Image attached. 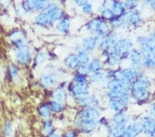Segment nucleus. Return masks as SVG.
Wrapping results in <instances>:
<instances>
[{"label": "nucleus", "mask_w": 155, "mask_h": 137, "mask_svg": "<svg viewBox=\"0 0 155 137\" xmlns=\"http://www.w3.org/2000/svg\"><path fill=\"white\" fill-rule=\"evenodd\" d=\"M132 46V42L129 39H122L117 42L113 47H112V54L123 55L127 53Z\"/></svg>", "instance_id": "nucleus-1"}, {"label": "nucleus", "mask_w": 155, "mask_h": 137, "mask_svg": "<svg viewBox=\"0 0 155 137\" xmlns=\"http://www.w3.org/2000/svg\"><path fill=\"white\" fill-rule=\"evenodd\" d=\"M143 131V122L137 121L134 124L130 125L126 128L125 136L126 137H137L140 133Z\"/></svg>", "instance_id": "nucleus-2"}, {"label": "nucleus", "mask_w": 155, "mask_h": 137, "mask_svg": "<svg viewBox=\"0 0 155 137\" xmlns=\"http://www.w3.org/2000/svg\"><path fill=\"white\" fill-rule=\"evenodd\" d=\"M79 116L82 120L94 121L99 116V113L95 109L89 108L88 109H87V110L81 111L79 114Z\"/></svg>", "instance_id": "nucleus-3"}, {"label": "nucleus", "mask_w": 155, "mask_h": 137, "mask_svg": "<svg viewBox=\"0 0 155 137\" xmlns=\"http://www.w3.org/2000/svg\"><path fill=\"white\" fill-rule=\"evenodd\" d=\"M72 94L76 96H84L87 94V83H77L72 88Z\"/></svg>", "instance_id": "nucleus-4"}, {"label": "nucleus", "mask_w": 155, "mask_h": 137, "mask_svg": "<svg viewBox=\"0 0 155 137\" xmlns=\"http://www.w3.org/2000/svg\"><path fill=\"white\" fill-rule=\"evenodd\" d=\"M17 60L22 64L28 63L31 60V52L27 49H21L18 51L17 55Z\"/></svg>", "instance_id": "nucleus-5"}, {"label": "nucleus", "mask_w": 155, "mask_h": 137, "mask_svg": "<svg viewBox=\"0 0 155 137\" xmlns=\"http://www.w3.org/2000/svg\"><path fill=\"white\" fill-rule=\"evenodd\" d=\"M144 132L150 135H153L155 133V122L150 118H146L143 121Z\"/></svg>", "instance_id": "nucleus-6"}, {"label": "nucleus", "mask_w": 155, "mask_h": 137, "mask_svg": "<svg viewBox=\"0 0 155 137\" xmlns=\"http://www.w3.org/2000/svg\"><path fill=\"white\" fill-rule=\"evenodd\" d=\"M48 14L50 17V20L54 22L61 18L63 15V11H62L61 9L53 6L49 8Z\"/></svg>", "instance_id": "nucleus-7"}, {"label": "nucleus", "mask_w": 155, "mask_h": 137, "mask_svg": "<svg viewBox=\"0 0 155 137\" xmlns=\"http://www.w3.org/2000/svg\"><path fill=\"white\" fill-rule=\"evenodd\" d=\"M149 82L146 80H137L134 82V84H132V91H135L138 90H143V89L146 90V89L149 87Z\"/></svg>", "instance_id": "nucleus-8"}, {"label": "nucleus", "mask_w": 155, "mask_h": 137, "mask_svg": "<svg viewBox=\"0 0 155 137\" xmlns=\"http://www.w3.org/2000/svg\"><path fill=\"white\" fill-rule=\"evenodd\" d=\"M97 40L94 37H87L82 41V44L86 51H92L96 46Z\"/></svg>", "instance_id": "nucleus-9"}, {"label": "nucleus", "mask_w": 155, "mask_h": 137, "mask_svg": "<svg viewBox=\"0 0 155 137\" xmlns=\"http://www.w3.org/2000/svg\"><path fill=\"white\" fill-rule=\"evenodd\" d=\"M79 63V60L77 58V56L74 54L69 55L65 60V64L66 65L71 69H74L78 66Z\"/></svg>", "instance_id": "nucleus-10"}, {"label": "nucleus", "mask_w": 155, "mask_h": 137, "mask_svg": "<svg viewBox=\"0 0 155 137\" xmlns=\"http://www.w3.org/2000/svg\"><path fill=\"white\" fill-rule=\"evenodd\" d=\"M96 127V122L93 120H83L81 123L82 130L86 132H90L93 130Z\"/></svg>", "instance_id": "nucleus-11"}, {"label": "nucleus", "mask_w": 155, "mask_h": 137, "mask_svg": "<svg viewBox=\"0 0 155 137\" xmlns=\"http://www.w3.org/2000/svg\"><path fill=\"white\" fill-rule=\"evenodd\" d=\"M125 104L121 100H114L110 99L109 101V106L111 109L114 111H120L124 108Z\"/></svg>", "instance_id": "nucleus-12"}, {"label": "nucleus", "mask_w": 155, "mask_h": 137, "mask_svg": "<svg viewBox=\"0 0 155 137\" xmlns=\"http://www.w3.org/2000/svg\"><path fill=\"white\" fill-rule=\"evenodd\" d=\"M129 60L132 64H138L141 62V54L137 50H132L129 54Z\"/></svg>", "instance_id": "nucleus-13"}, {"label": "nucleus", "mask_w": 155, "mask_h": 137, "mask_svg": "<svg viewBox=\"0 0 155 137\" xmlns=\"http://www.w3.org/2000/svg\"><path fill=\"white\" fill-rule=\"evenodd\" d=\"M79 101L81 104L84 106H93L96 104V100L93 97L84 96L79 98Z\"/></svg>", "instance_id": "nucleus-14"}, {"label": "nucleus", "mask_w": 155, "mask_h": 137, "mask_svg": "<svg viewBox=\"0 0 155 137\" xmlns=\"http://www.w3.org/2000/svg\"><path fill=\"white\" fill-rule=\"evenodd\" d=\"M121 73L124 79L127 80L129 81H130V80L134 78V76H135L137 74L136 70L134 68L125 69L121 71Z\"/></svg>", "instance_id": "nucleus-15"}, {"label": "nucleus", "mask_w": 155, "mask_h": 137, "mask_svg": "<svg viewBox=\"0 0 155 137\" xmlns=\"http://www.w3.org/2000/svg\"><path fill=\"white\" fill-rule=\"evenodd\" d=\"M126 128L124 125H116L112 129L111 137H122L125 135Z\"/></svg>", "instance_id": "nucleus-16"}, {"label": "nucleus", "mask_w": 155, "mask_h": 137, "mask_svg": "<svg viewBox=\"0 0 155 137\" xmlns=\"http://www.w3.org/2000/svg\"><path fill=\"white\" fill-rule=\"evenodd\" d=\"M113 121L116 125H124L127 121V117L122 112H119L114 116Z\"/></svg>", "instance_id": "nucleus-17"}, {"label": "nucleus", "mask_w": 155, "mask_h": 137, "mask_svg": "<svg viewBox=\"0 0 155 137\" xmlns=\"http://www.w3.org/2000/svg\"><path fill=\"white\" fill-rule=\"evenodd\" d=\"M53 98L55 101L61 103L64 102L66 99V93L63 89H57L53 94Z\"/></svg>", "instance_id": "nucleus-18"}, {"label": "nucleus", "mask_w": 155, "mask_h": 137, "mask_svg": "<svg viewBox=\"0 0 155 137\" xmlns=\"http://www.w3.org/2000/svg\"><path fill=\"white\" fill-rule=\"evenodd\" d=\"M41 83L42 85L45 87H51L52 86H53L54 81L51 76L46 74L41 76Z\"/></svg>", "instance_id": "nucleus-19"}, {"label": "nucleus", "mask_w": 155, "mask_h": 137, "mask_svg": "<svg viewBox=\"0 0 155 137\" xmlns=\"http://www.w3.org/2000/svg\"><path fill=\"white\" fill-rule=\"evenodd\" d=\"M70 27V22L68 19H64L57 25V30L61 33H66Z\"/></svg>", "instance_id": "nucleus-20"}, {"label": "nucleus", "mask_w": 155, "mask_h": 137, "mask_svg": "<svg viewBox=\"0 0 155 137\" xmlns=\"http://www.w3.org/2000/svg\"><path fill=\"white\" fill-rule=\"evenodd\" d=\"M134 92V96L137 101H145L147 98H148V92L147 90H138L133 91Z\"/></svg>", "instance_id": "nucleus-21"}, {"label": "nucleus", "mask_w": 155, "mask_h": 137, "mask_svg": "<svg viewBox=\"0 0 155 137\" xmlns=\"http://www.w3.org/2000/svg\"><path fill=\"white\" fill-rule=\"evenodd\" d=\"M101 22V21L100 20L99 18H95L92 19V20L88 24H87V29L94 32L98 31V29L99 28Z\"/></svg>", "instance_id": "nucleus-22"}, {"label": "nucleus", "mask_w": 155, "mask_h": 137, "mask_svg": "<svg viewBox=\"0 0 155 137\" xmlns=\"http://www.w3.org/2000/svg\"><path fill=\"white\" fill-rule=\"evenodd\" d=\"M36 21L39 24H47L50 21V17L47 12H41L36 17Z\"/></svg>", "instance_id": "nucleus-23"}, {"label": "nucleus", "mask_w": 155, "mask_h": 137, "mask_svg": "<svg viewBox=\"0 0 155 137\" xmlns=\"http://www.w3.org/2000/svg\"><path fill=\"white\" fill-rule=\"evenodd\" d=\"M101 62L98 60H93L88 66L90 71L93 72V73H97L101 69Z\"/></svg>", "instance_id": "nucleus-24"}, {"label": "nucleus", "mask_w": 155, "mask_h": 137, "mask_svg": "<svg viewBox=\"0 0 155 137\" xmlns=\"http://www.w3.org/2000/svg\"><path fill=\"white\" fill-rule=\"evenodd\" d=\"M112 11L115 15L121 14L123 11V5L119 2H113L112 4Z\"/></svg>", "instance_id": "nucleus-25"}, {"label": "nucleus", "mask_w": 155, "mask_h": 137, "mask_svg": "<svg viewBox=\"0 0 155 137\" xmlns=\"http://www.w3.org/2000/svg\"><path fill=\"white\" fill-rule=\"evenodd\" d=\"M77 58L79 60V62L80 63H81V64H86L90 60L89 56L86 51H79L78 53V55H77Z\"/></svg>", "instance_id": "nucleus-26"}, {"label": "nucleus", "mask_w": 155, "mask_h": 137, "mask_svg": "<svg viewBox=\"0 0 155 137\" xmlns=\"http://www.w3.org/2000/svg\"><path fill=\"white\" fill-rule=\"evenodd\" d=\"M127 17V20H128L132 24L138 23L140 21V17L137 12H132L130 13L126 16Z\"/></svg>", "instance_id": "nucleus-27"}, {"label": "nucleus", "mask_w": 155, "mask_h": 137, "mask_svg": "<svg viewBox=\"0 0 155 137\" xmlns=\"http://www.w3.org/2000/svg\"><path fill=\"white\" fill-rule=\"evenodd\" d=\"M109 31L108 24H107L106 22H101V24H100L98 31L97 32H98L99 35H101V36H104V35H106L107 33V31Z\"/></svg>", "instance_id": "nucleus-28"}, {"label": "nucleus", "mask_w": 155, "mask_h": 137, "mask_svg": "<svg viewBox=\"0 0 155 137\" xmlns=\"http://www.w3.org/2000/svg\"><path fill=\"white\" fill-rule=\"evenodd\" d=\"M104 80V74L101 73H94L91 76V81L92 83H100V82L103 81Z\"/></svg>", "instance_id": "nucleus-29"}, {"label": "nucleus", "mask_w": 155, "mask_h": 137, "mask_svg": "<svg viewBox=\"0 0 155 137\" xmlns=\"http://www.w3.org/2000/svg\"><path fill=\"white\" fill-rule=\"evenodd\" d=\"M49 4V2L47 1H35V8L38 10H41L48 7Z\"/></svg>", "instance_id": "nucleus-30"}, {"label": "nucleus", "mask_w": 155, "mask_h": 137, "mask_svg": "<svg viewBox=\"0 0 155 137\" xmlns=\"http://www.w3.org/2000/svg\"><path fill=\"white\" fill-rule=\"evenodd\" d=\"M39 114L40 115L42 116L44 118H47L51 114V111H50V109L48 106L43 105L41 106L39 109Z\"/></svg>", "instance_id": "nucleus-31"}, {"label": "nucleus", "mask_w": 155, "mask_h": 137, "mask_svg": "<svg viewBox=\"0 0 155 137\" xmlns=\"http://www.w3.org/2000/svg\"><path fill=\"white\" fill-rule=\"evenodd\" d=\"M77 71L80 74V76H84V75H87L88 74L90 70L88 66L86 65V64H81V65L78 67Z\"/></svg>", "instance_id": "nucleus-32"}, {"label": "nucleus", "mask_w": 155, "mask_h": 137, "mask_svg": "<svg viewBox=\"0 0 155 137\" xmlns=\"http://www.w3.org/2000/svg\"><path fill=\"white\" fill-rule=\"evenodd\" d=\"M51 106L52 110L56 112H59L60 111H61L62 109H63V106H62V104L60 103H59V102L55 101L52 102Z\"/></svg>", "instance_id": "nucleus-33"}, {"label": "nucleus", "mask_w": 155, "mask_h": 137, "mask_svg": "<svg viewBox=\"0 0 155 137\" xmlns=\"http://www.w3.org/2000/svg\"><path fill=\"white\" fill-rule=\"evenodd\" d=\"M108 64L110 65H115L119 62V58H118V55L116 54H112L110 56L109 58H108Z\"/></svg>", "instance_id": "nucleus-34"}, {"label": "nucleus", "mask_w": 155, "mask_h": 137, "mask_svg": "<svg viewBox=\"0 0 155 137\" xmlns=\"http://www.w3.org/2000/svg\"><path fill=\"white\" fill-rule=\"evenodd\" d=\"M102 15L106 19H110L112 17V16L114 15L113 12H112V10L110 9H104L103 12H102Z\"/></svg>", "instance_id": "nucleus-35"}, {"label": "nucleus", "mask_w": 155, "mask_h": 137, "mask_svg": "<svg viewBox=\"0 0 155 137\" xmlns=\"http://www.w3.org/2000/svg\"><path fill=\"white\" fill-rule=\"evenodd\" d=\"M47 60V56L46 54H44L43 53H40L38 55H37L36 57V60L39 64L44 63V62H46Z\"/></svg>", "instance_id": "nucleus-36"}, {"label": "nucleus", "mask_w": 155, "mask_h": 137, "mask_svg": "<svg viewBox=\"0 0 155 137\" xmlns=\"http://www.w3.org/2000/svg\"><path fill=\"white\" fill-rule=\"evenodd\" d=\"M52 128V123L50 121H46L44 123V132L46 134H49L51 132Z\"/></svg>", "instance_id": "nucleus-37"}, {"label": "nucleus", "mask_w": 155, "mask_h": 137, "mask_svg": "<svg viewBox=\"0 0 155 137\" xmlns=\"http://www.w3.org/2000/svg\"><path fill=\"white\" fill-rule=\"evenodd\" d=\"M92 5L90 4L89 3L86 4L85 6L82 7V11H83L85 13H91L92 12Z\"/></svg>", "instance_id": "nucleus-38"}, {"label": "nucleus", "mask_w": 155, "mask_h": 137, "mask_svg": "<svg viewBox=\"0 0 155 137\" xmlns=\"http://www.w3.org/2000/svg\"><path fill=\"white\" fill-rule=\"evenodd\" d=\"M137 2L135 1H127L125 3V7L127 9H132L135 7Z\"/></svg>", "instance_id": "nucleus-39"}, {"label": "nucleus", "mask_w": 155, "mask_h": 137, "mask_svg": "<svg viewBox=\"0 0 155 137\" xmlns=\"http://www.w3.org/2000/svg\"><path fill=\"white\" fill-rule=\"evenodd\" d=\"M4 132H5V134H6L7 136H9L10 134H11V125H10L9 123L5 124Z\"/></svg>", "instance_id": "nucleus-40"}, {"label": "nucleus", "mask_w": 155, "mask_h": 137, "mask_svg": "<svg viewBox=\"0 0 155 137\" xmlns=\"http://www.w3.org/2000/svg\"><path fill=\"white\" fill-rule=\"evenodd\" d=\"M10 71H11V74L12 75V77H15L17 76V74H18V71H17V70L15 69V67L13 66H11L10 67Z\"/></svg>", "instance_id": "nucleus-41"}, {"label": "nucleus", "mask_w": 155, "mask_h": 137, "mask_svg": "<svg viewBox=\"0 0 155 137\" xmlns=\"http://www.w3.org/2000/svg\"><path fill=\"white\" fill-rule=\"evenodd\" d=\"M88 3L87 1H76V4L77 6H82L83 7L84 6H85L86 4Z\"/></svg>", "instance_id": "nucleus-42"}, {"label": "nucleus", "mask_w": 155, "mask_h": 137, "mask_svg": "<svg viewBox=\"0 0 155 137\" xmlns=\"http://www.w3.org/2000/svg\"><path fill=\"white\" fill-rule=\"evenodd\" d=\"M65 137H76V134L74 132H70L67 133L66 134Z\"/></svg>", "instance_id": "nucleus-43"}, {"label": "nucleus", "mask_w": 155, "mask_h": 137, "mask_svg": "<svg viewBox=\"0 0 155 137\" xmlns=\"http://www.w3.org/2000/svg\"><path fill=\"white\" fill-rule=\"evenodd\" d=\"M150 114H151V116H153V118H155V105H152L151 107Z\"/></svg>", "instance_id": "nucleus-44"}, {"label": "nucleus", "mask_w": 155, "mask_h": 137, "mask_svg": "<svg viewBox=\"0 0 155 137\" xmlns=\"http://www.w3.org/2000/svg\"><path fill=\"white\" fill-rule=\"evenodd\" d=\"M50 137H60V135L59 134L53 133V134H51V135H50Z\"/></svg>", "instance_id": "nucleus-45"}]
</instances>
